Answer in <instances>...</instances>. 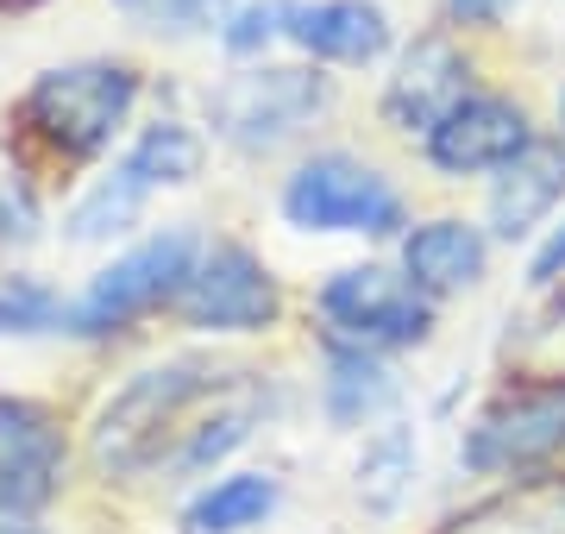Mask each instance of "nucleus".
<instances>
[{
  "instance_id": "26",
  "label": "nucleus",
  "mask_w": 565,
  "mask_h": 534,
  "mask_svg": "<svg viewBox=\"0 0 565 534\" xmlns=\"http://www.w3.org/2000/svg\"><path fill=\"white\" fill-rule=\"evenodd\" d=\"M559 289H565V214L522 252V296L527 302H553Z\"/></svg>"
},
{
  "instance_id": "25",
  "label": "nucleus",
  "mask_w": 565,
  "mask_h": 534,
  "mask_svg": "<svg viewBox=\"0 0 565 534\" xmlns=\"http://www.w3.org/2000/svg\"><path fill=\"white\" fill-rule=\"evenodd\" d=\"M39 239H44V189L20 170H7L0 177V258L39 246Z\"/></svg>"
},
{
  "instance_id": "7",
  "label": "nucleus",
  "mask_w": 565,
  "mask_h": 534,
  "mask_svg": "<svg viewBox=\"0 0 565 534\" xmlns=\"http://www.w3.org/2000/svg\"><path fill=\"white\" fill-rule=\"evenodd\" d=\"M289 321H296V289L270 265V252L245 233L214 226L195 252V270L182 284L177 309H170V328L195 346L239 352L258 340H277Z\"/></svg>"
},
{
  "instance_id": "4",
  "label": "nucleus",
  "mask_w": 565,
  "mask_h": 534,
  "mask_svg": "<svg viewBox=\"0 0 565 534\" xmlns=\"http://www.w3.org/2000/svg\"><path fill=\"white\" fill-rule=\"evenodd\" d=\"M270 214L296 239H345L359 252H390L415 221V195L377 151L321 139L277 170Z\"/></svg>"
},
{
  "instance_id": "6",
  "label": "nucleus",
  "mask_w": 565,
  "mask_h": 534,
  "mask_svg": "<svg viewBox=\"0 0 565 534\" xmlns=\"http://www.w3.org/2000/svg\"><path fill=\"white\" fill-rule=\"evenodd\" d=\"M302 309H308V340L359 346L377 352V359H396V365L427 352L446 328V309L408 284L390 252H359V258L327 265L308 284Z\"/></svg>"
},
{
  "instance_id": "22",
  "label": "nucleus",
  "mask_w": 565,
  "mask_h": 534,
  "mask_svg": "<svg viewBox=\"0 0 565 534\" xmlns=\"http://www.w3.org/2000/svg\"><path fill=\"white\" fill-rule=\"evenodd\" d=\"M63 321H70V289L51 284V277H32V270H13L0 277V340H63Z\"/></svg>"
},
{
  "instance_id": "2",
  "label": "nucleus",
  "mask_w": 565,
  "mask_h": 534,
  "mask_svg": "<svg viewBox=\"0 0 565 534\" xmlns=\"http://www.w3.org/2000/svg\"><path fill=\"white\" fill-rule=\"evenodd\" d=\"M151 95V76H145L139 57H114V51H95V57H70L39 70L32 83L7 102V145H13V170L32 177V183H76L82 170L107 164L132 126H139V107Z\"/></svg>"
},
{
  "instance_id": "19",
  "label": "nucleus",
  "mask_w": 565,
  "mask_h": 534,
  "mask_svg": "<svg viewBox=\"0 0 565 534\" xmlns=\"http://www.w3.org/2000/svg\"><path fill=\"white\" fill-rule=\"evenodd\" d=\"M434 534H565V466L522 484L471 491V503H459Z\"/></svg>"
},
{
  "instance_id": "24",
  "label": "nucleus",
  "mask_w": 565,
  "mask_h": 534,
  "mask_svg": "<svg viewBox=\"0 0 565 534\" xmlns=\"http://www.w3.org/2000/svg\"><path fill=\"white\" fill-rule=\"evenodd\" d=\"M522 13H527V0H434V20L446 32H459L465 44H478V51L509 39Z\"/></svg>"
},
{
  "instance_id": "20",
  "label": "nucleus",
  "mask_w": 565,
  "mask_h": 534,
  "mask_svg": "<svg viewBox=\"0 0 565 534\" xmlns=\"http://www.w3.org/2000/svg\"><path fill=\"white\" fill-rule=\"evenodd\" d=\"M145 214H151V202L114 164H102L95 177H82L63 207V239L70 246H126V239H139Z\"/></svg>"
},
{
  "instance_id": "3",
  "label": "nucleus",
  "mask_w": 565,
  "mask_h": 534,
  "mask_svg": "<svg viewBox=\"0 0 565 534\" xmlns=\"http://www.w3.org/2000/svg\"><path fill=\"white\" fill-rule=\"evenodd\" d=\"M340 114L345 83L302 57L226 63L214 83L195 88V126L239 164H289L296 151L321 145Z\"/></svg>"
},
{
  "instance_id": "9",
  "label": "nucleus",
  "mask_w": 565,
  "mask_h": 534,
  "mask_svg": "<svg viewBox=\"0 0 565 534\" xmlns=\"http://www.w3.org/2000/svg\"><path fill=\"white\" fill-rule=\"evenodd\" d=\"M478 83H490L484 51L465 44L459 32H446L440 20H427L415 32H403L396 57L384 63V76L371 88V126L415 151L440 126L446 107H459Z\"/></svg>"
},
{
  "instance_id": "10",
  "label": "nucleus",
  "mask_w": 565,
  "mask_h": 534,
  "mask_svg": "<svg viewBox=\"0 0 565 534\" xmlns=\"http://www.w3.org/2000/svg\"><path fill=\"white\" fill-rule=\"evenodd\" d=\"M541 132H546V114L515 83H478L459 107H446L440 126L415 145V164L446 189H484Z\"/></svg>"
},
{
  "instance_id": "5",
  "label": "nucleus",
  "mask_w": 565,
  "mask_h": 534,
  "mask_svg": "<svg viewBox=\"0 0 565 534\" xmlns=\"http://www.w3.org/2000/svg\"><path fill=\"white\" fill-rule=\"evenodd\" d=\"M565 466V365H515L452 434V472L471 491L522 484Z\"/></svg>"
},
{
  "instance_id": "12",
  "label": "nucleus",
  "mask_w": 565,
  "mask_h": 534,
  "mask_svg": "<svg viewBox=\"0 0 565 534\" xmlns=\"http://www.w3.org/2000/svg\"><path fill=\"white\" fill-rule=\"evenodd\" d=\"M390 258L403 265V277L422 289L427 302L452 309L465 296L490 289L503 252H497V239L484 233L478 214H465V207H427L422 214L415 207V221L403 226V239L390 246Z\"/></svg>"
},
{
  "instance_id": "15",
  "label": "nucleus",
  "mask_w": 565,
  "mask_h": 534,
  "mask_svg": "<svg viewBox=\"0 0 565 534\" xmlns=\"http://www.w3.org/2000/svg\"><path fill=\"white\" fill-rule=\"evenodd\" d=\"M559 214H565V139L541 132L515 164L484 183L478 221L497 239V252H527Z\"/></svg>"
},
{
  "instance_id": "14",
  "label": "nucleus",
  "mask_w": 565,
  "mask_h": 534,
  "mask_svg": "<svg viewBox=\"0 0 565 534\" xmlns=\"http://www.w3.org/2000/svg\"><path fill=\"white\" fill-rule=\"evenodd\" d=\"M308 403H315V421H321L333 440H364V434H377L384 421L408 415V377H403L396 359L315 340V384H308Z\"/></svg>"
},
{
  "instance_id": "16",
  "label": "nucleus",
  "mask_w": 565,
  "mask_h": 534,
  "mask_svg": "<svg viewBox=\"0 0 565 534\" xmlns=\"http://www.w3.org/2000/svg\"><path fill=\"white\" fill-rule=\"evenodd\" d=\"M207 132L195 126V114H151V120L132 126V139L107 158V164L120 170L126 183L139 189L145 202H158V195H177V189H195L207 170Z\"/></svg>"
},
{
  "instance_id": "28",
  "label": "nucleus",
  "mask_w": 565,
  "mask_h": 534,
  "mask_svg": "<svg viewBox=\"0 0 565 534\" xmlns=\"http://www.w3.org/2000/svg\"><path fill=\"white\" fill-rule=\"evenodd\" d=\"M546 132H553V139H565V76L553 83V102H546Z\"/></svg>"
},
{
  "instance_id": "17",
  "label": "nucleus",
  "mask_w": 565,
  "mask_h": 534,
  "mask_svg": "<svg viewBox=\"0 0 565 534\" xmlns=\"http://www.w3.org/2000/svg\"><path fill=\"white\" fill-rule=\"evenodd\" d=\"M289 503V478L277 466H233L177 503V534H264Z\"/></svg>"
},
{
  "instance_id": "11",
  "label": "nucleus",
  "mask_w": 565,
  "mask_h": 534,
  "mask_svg": "<svg viewBox=\"0 0 565 534\" xmlns=\"http://www.w3.org/2000/svg\"><path fill=\"white\" fill-rule=\"evenodd\" d=\"M76 434L57 403L32 391H0V510L44 515L70 484Z\"/></svg>"
},
{
  "instance_id": "23",
  "label": "nucleus",
  "mask_w": 565,
  "mask_h": 534,
  "mask_svg": "<svg viewBox=\"0 0 565 534\" xmlns=\"http://www.w3.org/2000/svg\"><path fill=\"white\" fill-rule=\"evenodd\" d=\"M289 7H296V0H239V7L226 13L214 51H221L226 63L289 57Z\"/></svg>"
},
{
  "instance_id": "27",
  "label": "nucleus",
  "mask_w": 565,
  "mask_h": 534,
  "mask_svg": "<svg viewBox=\"0 0 565 534\" xmlns=\"http://www.w3.org/2000/svg\"><path fill=\"white\" fill-rule=\"evenodd\" d=\"M0 534H57L44 515H13V510H0Z\"/></svg>"
},
{
  "instance_id": "21",
  "label": "nucleus",
  "mask_w": 565,
  "mask_h": 534,
  "mask_svg": "<svg viewBox=\"0 0 565 534\" xmlns=\"http://www.w3.org/2000/svg\"><path fill=\"white\" fill-rule=\"evenodd\" d=\"M139 39H158V44H214L221 39L226 13L239 0H107Z\"/></svg>"
},
{
  "instance_id": "8",
  "label": "nucleus",
  "mask_w": 565,
  "mask_h": 534,
  "mask_svg": "<svg viewBox=\"0 0 565 534\" xmlns=\"http://www.w3.org/2000/svg\"><path fill=\"white\" fill-rule=\"evenodd\" d=\"M202 239H207V226H195V221H163L151 233H139V239H126L107 265L88 270V284L70 289L63 340L114 346L126 333H139L145 321H170L189 270H195Z\"/></svg>"
},
{
  "instance_id": "1",
  "label": "nucleus",
  "mask_w": 565,
  "mask_h": 534,
  "mask_svg": "<svg viewBox=\"0 0 565 534\" xmlns=\"http://www.w3.org/2000/svg\"><path fill=\"white\" fill-rule=\"evenodd\" d=\"M245 371V352L221 346H170L158 359H145L107 384L102 403L82 421V466L88 478H102L107 491H163V472L177 459L182 434L195 428V415Z\"/></svg>"
},
{
  "instance_id": "13",
  "label": "nucleus",
  "mask_w": 565,
  "mask_h": 534,
  "mask_svg": "<svg viewBox=\"0 0 565 534\" xmlns=\"http://www.w3.org/2000/svg\"><path fill=\"white\" fill-rule=\"evenodd\" d=\"M403 44V20L390 0H296L289 7V57L327 76H384Z\"/></svg>"
},
{
  "instance_id": "18",
  "label": "nucleus",
  "mask_w": 565,
  "mask_h": 534,
  "mask_svg": "<svg viewBox=\"0 0 565 534\" xmlns=\"http://www.w3.org/2000/svg\"><path fill=\"white\" fill-rule=\"evenodd\" d=\"M415 491H422V421L396 415L352 452V503L371 522H403Z\"/></svg>"
}]
</instances>
